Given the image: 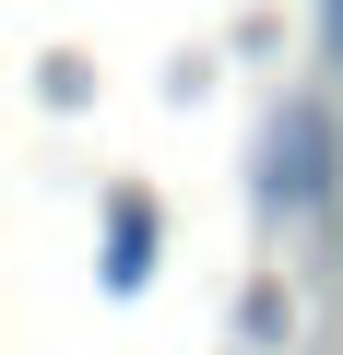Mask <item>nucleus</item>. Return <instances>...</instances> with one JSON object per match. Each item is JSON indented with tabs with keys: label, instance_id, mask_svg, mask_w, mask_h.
<instances>
[{
	"label": "nucleus",
	"instance_id": "1",
	"mask_svg": "<svg viewBox=\"0 0 343 355\" xmlns=\"http://www.w3.org/2000/svg\"><path fill=\"white\" fill-rule=\"evenodd\" d=\"M272 190H284V202H319V190H331V130H319V107L284 119V142H272Z\"/></svg>",
	"mask_w": 343,
	"mask_h": 355
},
{
	"label": "nucleus",
	"instance_id": "2",
	"mask_svg": "<svg viewBox=\"0 0 343 355\" xmlns=\"http://www.w3.org/2000/svg\"><path fill=\"white\" fill-rule=\"evenodd\" d=\"M154 272V202H107V284Z\"/></svg>",
	"mask_w": 343,
	"mask_h": 355
},
{
	"label": "nucleus",
	"instance_id": "3",
	"mask_svg": "<svg viewBox=\"0 0 343 355\" xmlns=\"http://www.w3.org/2000/svg\"><path fill=\"white\" fill-rule=\"evenodd\" d=\"M331 60H343V0H331Z\"/></svg>",
	"mask_w": 343,
	"mask_h": 355
}]
</instances>
